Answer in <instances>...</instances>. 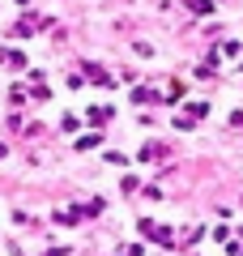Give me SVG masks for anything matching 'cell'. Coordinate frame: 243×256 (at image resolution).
<instances>
[{
    "mask_svg": "<svg viewBox=\"0 0 243 256\" xmlns=\"http://www.w3.org/2000/svg\"><path fill=\"white\" fill-rule=\"evenodd\" d=\"M98 141H102L98 132H90V137H81V141H77V150H94V146H98Z\"/></svg>",
    "mask_w": 243,
    "mask_h": 256,
    "instance_id": "6da1fadb",
    "label": "cell"
}]
</instances>
